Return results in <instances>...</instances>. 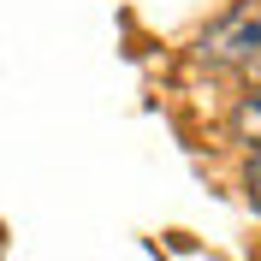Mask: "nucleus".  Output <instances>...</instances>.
Masks as SVG:
<instances>
[{
    "label": "nucleus",
    "instance_id": "obj_1",
    "mask_svg": "<svg viewBox=\"0 0 261 261\" xmlns=\"http://www.w3.org/2000/svg\"><path fill=\"white\" fill-rule=\"evenodd\" d=\"M255 42H261V12L255 6H238L231 18H220V24L202 36V54H208V60H244Z\"/></svg>",
    "mask_w": 261,
    "mask_h": 261
},
{
    "label": "nucleus",
    "instance_id": "obj_2",
    "mask_svg": "<svg viewBox=\"0 0 261 261\" xmlns=\"http://www.w3.org/2000/svg\"><path fill=\"white\" fill-rule=\"evenodd\" d=\"M231 125H238V137H249V143L261 148V95H249L244 107H238V119H231Z\"/></svg>",
    "mask_w": 261,
    "mask_h": 261
},
{
    "label": "nucleus",
    "instance_id": "obj_3",
    "mask_svg": "<svg viewBox=\"0 0 261 261\" xmlns=\"http://www.w3.org/2000/svg\"><path fill=\"white\" fill-rule=\"evenodd\" d=\"M244 190H249V202L261 208V148L249 154V166H244Z\"/></svg>",
    "mask_w": 261,
    "mask_h": 261
},
{
    "label": "nucleus",
    "instance_id": "obj_4",
    "mask_svg": "<svg viewBox=\"0 0 261 261\" xmlns=\"http://www.w3.org/2000/svg\"><path fill=\"white\" fill-rule=\"evenodd\" d=\"M238 65H244L249 89H255V95H261V42H255V48H249V54H244V60H238Z\"/></svg>",
    "mask_w": 261,
    "mask_h": 261
}]
</instances>
